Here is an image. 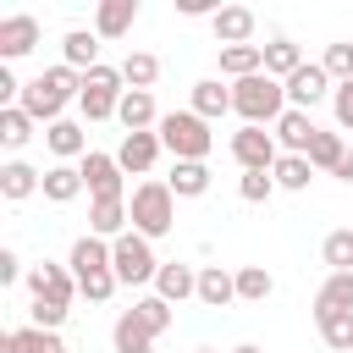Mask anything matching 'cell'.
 Masks as SVG:
<instances>
[{
  "label": "cell",
  "instance_id": "cell-31",
  "mask_svg": "<svg viewBox=\"0 0 353 353\" xmlns=\"http://www.w3.org/2000/svg\"><path fill=\"white\" fill-rule=\"evenodd\" d=\"M314 325H320L325 347H336V353H353V309H336V314H314Z\"/></svg>",
  "mask_w": 353,
  "mask_h": 353
},
{
  "label": "cell",
  "instance_id": "cell-1",
  "mask_svg": "<svg viewBox=\"0 0 353 353\" xmlns=\"http://www.w3.org/2000/svg\"><path fill=\"white\" fill-rule=\"evenodd\" d=\"M232 110L243 116V127H276L287 116V83L254 72V77L232 83Z\"/></svg>",
  "mask_w": 353,
  "mask_h": 353
},
{
  "label": "cell",
  "instance_id": "cell-41",
  "mask_svg": "<svg viewBox=\"0 0 353 353\" xmlns=\"http://www.w3.org/2000/svg\"><path fill=\"white\" fill-rule=\"evenodd\" d=\"M116 287H121V281H116V270H99V276H83V281H77V292H83L88 303H105Z\"/></svg>",
  "mask_w": 353,
  "mask_h": 353
},
{
  "label": "cell",
  "instance_id": "cell-45",
  "mask_svg": "<svg viewBox=\"0 0 353 353\" xmlns=\"http://www.w3.org/2000/svg\"><path fill=\"white\" fill-rule=\"evenodd\" d=\"M176 11H182V17H215V11H221V6H210V0H182V6H176Z\"/></svg>",
  "mask_w": 353,
  "mask_h": 353
},
{
  "label": "cell",
  "instance_id": "cell-33",
  "mask_svg": "<svg viewBox=\"0 0 353 353\" xmlns=\"http://www.w3.org/2000/svg\"><path fill=\"white\" fill-rule=\"evenodd\" d=\"M270 176H276V188H287V193H303V188H309V176H314V165H309V154H281Z\"/></svg>",
  "mask_w": 353,
  "mask_h": 353
},
{
  "label": "cell",
  "instance_id": "cell-9",
  "mask_svg": "<svg viewBox=\"0 0 353 353\" xmlns=\"http://www.w3.org/2000/svg\"><path fill=\"white\" fill-rule=\"evenodd\" d=\"M83 188H88V199H127V193H121V165H116V154L88 149V154H83Z\"/></svg>",
  "mask_w": 353,
  "mask_h": 353
},
{
  "label": "cell",
  "instance_id": "cell-8",
  "mask_svg": "<svg viewBox=\"0 0 353 353\" xmlns=\"http://www.w3.org/2000/svg\"><path fill=\"white\" fill-rule=\"evenodd\" d=\"M325 94H336V83H331V72H325L320 61H303V66L287 77V105H292V110H314Z\"/></svg>",
  "mask_w": 353,
  "mask_h": 353
},
{
  "label": "cell",
  "instance_id": "cell-42",
  "mask_svg": "<svg viewBox=\"0 0 353 353\" xmlns=\"http://www.w3.org/2000/svg\"><path fill=\"white\" fill-rule=\"evenodd\" d=\"M28 314H33L28 325H39V331H61V320H66L72 309H61V303H39V298H33V309H28Z\"/></svg>",
  "mask_w": 353,
  "mask_h": 353
},
{
  "label": "cell",
  "instance_id": "cell-24",
  "mask_svg": "<svg viewBox=\"0 0 353 353\" xmlns=\"http://www.w3.org/2000/svg\"><path fill=\"white\" fill-rule=\"evenodd\" d=\"M44 143H50L55 160H83V154H88V132H83L77 121H66V116H61L55 127H44Z\"/></svg>",
  "mask_w": 353,
  "mask_h": 353
},
{
  "label": "cell",
  "instance_id": "cell-48",
  "mask_svg": "<svg viewBox=\"0 0 353 353\" xmlns=\"http://www.w3.org/2000/svg\"><path fill=\"white\" fill-rule=\"evenodd\" d=\"M193 353H215V347H193Z\"/></svg>",
  "mask_w": 353,
  "mask_h": 353
},
{
  "label": "cell",
  "instance_id": "cell-3",
  "mask_svg": "<svg viewBox=\"0 0 353 353\" xmlns=\"http://www.w3.org/2000/svg\"><path fill=\"white\" fill-rule=\"evenodd\" d=\"M160 143L176 154V160H204L210 149H215V132H210V121L204 116H193V110H171V116H160Z\"/></svg>",
  "mask_w": 353,
  "mask_h": 353
},
{
  "label": "cell",
  "instance_id": "cell-18",
  "mask_svg": "<svg viewBox=\"0 0 353 353\" xmlns=\"http://www.w3.org/2000/svg\"><path fill=\"white\" fill-rule=\"evenodd\" d=\"M33 193H44V171H33L28 160H6L0 165V199H33Z\"/></svg>",
  "mask_w": 353,
  "mask_h": 353
},
{
  "label": "cell",
  "instance_id": "cell-16",
  "mask_svg": "<svg viewBox=\"0 0 353 353\" xmlns=\"http://www.w3.org/2000/svg\"><path fill=\"white\" fill-rule=\"evenodd\" d=\"M210 28H215V39H221V44H248V39H254V28H259V17H254L248 6H221V11L210 17Z\"/></svg>",
  "mask_w": 353,
  "mask_h": 353
},
{
  "label": "cell",
  "instance_id": "cell-29",
  "mask_svg": "<svg viewBox=\"0 0 353 353\" xmlns=\"http://www.w3.org/2000/svg\"><path fill=\"white\" fill-rule=\"evenodd\" d=\"M83 193V165H50L44 171V199L50 204H72Z\"/></svg>",
  "mask_w": 353,
  "mask_h": 353
},
{
  "label": "cell",
  "instance_id": "cell-2",
  "mask_svg": "<svg viewBox=\"0 0 353 353\" xmlns=\"http://www.w3.org/2000/svg\"><path fill=\"white\" fill-rule=\"evenodd\" d=\"M127 215H132V232L154 243V237H165L176 226V193L165 182H138L132 199H127Z\"/></svg>",
  "mask_w": 353,
  "mask_h": 353
},
{
  "label": "cell",
  "instance_id": "cell-35",
  "mask_svg": "<svg viewBox=\"0 0 353 353\" xmlns=\"http://www.w3.org/2000/svg\"><path fill=\"white\" fill-rule=\"evenodd\" d=\"M270 292H276V281H270L265 265H243V270H237V298H243V303H265Z\"/></svg>",
  "mask_w": 353,
  "mask_h": 353
},
{
  "label": "cell",
  "instance_id": "cell-5",
  "mask_svg": "<svg viewBox=\"0 0 353 353\" xmlns=\"http://www.w3.org/2000/svg\"><path fill=\"white\" fill-rule=\"evenodd\" d=\"M127 77H121V66H94V72H83V94H77V105H83V116L88 121H105V116H116L121 110V88Z\"/></svg>",
  "mask_w": 353,
  "mask_h": 353
},
{
  "label": "cell",
  "instance_id": "cell-47",
  "mask_svg": "<svg viewBox=\"0 0 353 353\" xmlns=\"http://www.w3.org/2000/svg\"><path fill=\"white\" fill-rule=\"evenodd\" d=\"M232 353H265V347H254V342H243V347H232Z\"/></svg>",
  "mask_w": 353,
  "mask_h": 353
},
{
  "label": "cell",
  "instance_id": "cell-40",
  "mask_svg": "<svg viewBox=\"0 0 353 353\" xmlns=\"http://www.w3.org/2000/svg\"><path fill=\"white\" fill-rule=\"evenodd\" d=\"M132 309L143 314V325H149L154 336H160V331H171V303H165V298H138Z\"/></svg>",
  "mask_w": 353,
  "mask_h": 353
},
{
  "label": "cell",
  "instance_id": "cell-28",
  "mask_svg": "<svg viewBox=\"0 0 353 353\" xmlns=\"http://www.w3.org/2000/svg\"><path fill=\"white\" fill-rule=\"evenodd\" d=\"M336 309H353V270H331L325 287L314 292V314H336Z\"/></svg>",
  "mask_w": 353,
  "mask_h": 353
},
{
  "label": "cell",
  "instance_id": "cell-23",
  "mask_svg": "<svg viewBox=\"0 0 353 353\" xmlns=\"http://www.w3.org/2000/svg\"><path fill=\"white\" fill-rule=\"evenodd\" d=\"M221 72H226L232 83L265 72V44H221Z\"/></svg>",
  "mask_w": 353,
  "mask_h": 353
},
{
  "label": "cell",
  "instance_id": "cell-32",
  "mask_svg": "<svg viewBox=\"0 0 353 353\" xmlns=\"http://www.w3.org/2000/svg\"><path fill=\"white\" fill-rule=\"evenodd\" d=\"M33 127H39V121H33L22 105H6V110H0V143H6V149H22V143L33 138Z\"/></svg>",
  "mask_w": 353,
  "mask_h": 353
},
{
  "label": "cell",
  "instance_id": "cell-22",
  "mask_svg": "<svg viewBox=\"0 0 353 353\" xmlns=\"http://www.w3.org/2000/svg\"><path fill=\"white\" fill-rule=\"evenodd\" d=\"M0 353H66V342H61V331L22 325V331H6L0 336Z\"/></svg>",
  "mask_w": 353,
  "mask_h": 353
},
{
  "label": "cell",
  "instance_id": "cell-43",
  "mask_svg": "<svg viewBox=\"0 0 353 353\" xmlns=\"http://www.w3.org/2000/svg\"><path fill=\"white\" fill-rule=\"evenodd\" d=\"M331 110H336V127H353V83H336Z\"/></svg>",
  "mask_w": 353,
  "mask_h": 353
},
{
  "label": "cell",
  "instance_id": "cell-15",
  "mask_svg": "<svg viewBox=\"0 0 353 353\" xmlns=\"http://www.w3.org/2000/svg\"><path fill=\"white\" fill-rule=\"evenodd\" d=\"M132 22H138V0H99L94 6V33L99 39H121V33H132Z\"/></svg>",
  "mask_w": 353,
  "mask_h": 353
},
{
  "label": "cell",
  "instance_id": "cell-34",
  "mask_svg": "<svg viewBox=\"0 0 353 353\" xmlns=\"http://www.w3.org/2000/svg\"><path fill=\"white\" fill-rule=\"evenodd\" d=\"M342 154H347L342 132H314V143H309V165H314V171H336Z\"/></svg>",
  "mask_w": 353,
  "mask_h": 353
},
{
  "label": "cell",
  "instance_id": "cell-44",
  "mask_svg": "<svg viewBox=\"0 0 353 353\" xmlns=\"http://www.w3.org/2000/svg\"><path fill=\"white\" fill-rule=\"evenodd\" d=\"M22 276V259H17V248H0V287H11Z\"/></svg>",
  "mask_w": 353,
  "mask_h": 353
},
{
  "label": "cell",
  "instance_id": "cell-10",
  "mask_svg": "<svg viewBox=\"0 0 353 353\" xmlns=\"http://www.w3.org/2000/svg\"><path fill=\"white\" fill-rule=\"evenodd\" d=\"M39 44V17H0V61H22Z\"/></svg>",
  "mask_w": 353,
  "mask_h": 353
},
{
  "label": "cell",
  "instance_id": "cell-11",
  "mask_svg": "<svg viewBox=\"0 0 353 353\" xmlns=\"http://www.w3.org/2000/svg\"><path fill=\"white\" fill-rule=\"evenodd\" d=\"M116 121H121L127 132H154V127H160L154 94H149V88H127V94H121V110H116Z\"/></svg>",
  "mask_w": 353,
  "mask_h": 353
},
{
  "label": "cell",
  "instance_id": "cell-21",
  "mask_svg": "<svg viewBox=\"0 0 353 353\" xmlns=\"http://www.w3.org/2000/svg\"><path fill=\"white\" fill-rule=\"evenodd\" d=\"M232 298H237V270L204 265V270H199V303H204V309H226Z\"/></svg>",
  "mask_w": 353,
  "mask_h": 353
},
{
  "label": "cell",
  "instance_id": "cell-20",
  "mask_svg": "<svg viewBox=\"0 0 353 353\" xmlns=\"http://www.w3.org/2000/svg\"><path fill=\"white\" fill-rule=\"evenodd\" d=\"M110 336H116V353H154V331L143 325L138 309H121L116 325H110Z\"/></svg>",
  "mask_w": 353,
  "mask_h": 353
},
{
  "label": "cell",
  "instance_id": "cell-13",
  "mask_svg": "<svg viewBox=\"0 0 353 353\" xmlns=\"http://www.w3.org/2000/svg\"><path fill=\"white\" fill-rule=\"evenodd\" d=\"M66 265H72V276H77V281H83V276H99V270H110V243H105V237H94V232H83V237L72 243Z\"/></svg>",
  "mask_w": 353,
  "mask_h": 353
},
{
  "label": "cell",
  "instance_id": "cell-30",
  "mask_svg": "<svg viewBox=\"0 0 353 353\" xmlns=\"http://www.w3.org/2000/svg\"><path fill=\"white\" fill-rule=\"evenodd\" d=\"M298 66H303V55H298V44H292V39H270V44H265V77L287 83Z\"/></svg>",
  "mask_w": 353,
  "mask_h": 353
},
{
  "label": "cell",
  "instance_id": "cell-38",
  "mask_svg": "<svg viewBox=\"0 0 353 353\" xmlns=\"http://www.w3.org/2000/svg\"><path fill=\"white\" fill-rule=\"evenodd\" d=\"M325 72H331V83H353V44L342 39V44H325V61H320Z\"/></svg>",
  "mask_w": 353,
  "mask_h": 353
},
{
  "label": "cell",
  "instance_id": "cell-17",
  "mask_svg": "<svg viewBox=\"0 0 353 353\" xmlns=\"http://www.w3.org/2000/svg\"><path fill=\"white\" fill-rule=\"evenodd\" d=\"M314 121H309V110H292L287 105V116L276 121V143H281V154H309V143H314Z\"/></svg>",
  "mask_w": 353,
  "mask_h": 353
},
{
  "label": "cell",
  "instance_id": "cell-14",
  "mask_svg": "<svg viewBox=\"0 0 353 353\" xmlns=\"http://www.w3.org/2000/svg\"><path fill=\"white\" fill-rule=\"evenodd\" d=\"M154 298H165V303L199 298V270H193V265H176V259H165V265H160V276H154Z\"/></svg>",
  "mask_w": 353,
  "mask_h": 353
},
{
  "label": "cell",
  "instance_id": "cell-37",
  "mask_svg": "<svg viewBox=\"0 0 353 353\" xmlns=\"http://www.w3.org/2000/svg\"><path fill=\"white\" fill-rule=\"evenodd\" d=\"M121 77H127V83H132V88H149V83H154V77H160V61H154V55H149V50H132V55H127V61H121Z\"/></svg>",
  "mask_w": 353,
  "mask_h": 353
},
{
  "label": "cell",
  "instance_id": "cell-7",
  "mask_svg": "<svg viewBox=\"0 0 353 353\" xmlns=\"http://www.w3.org/2000/svg\"><path fill=\"white\" fill-rule=\"evenodd\" d=\"M28 292L39 298V303H61V309H72V298H77V276H72V265H33L28 270Z\"/></svg>",
  "mask_w": 353,
  "mask_h": 353
},
{
  "label": "cell",
  "instance_id": "cell-19",
  "mask_svg": "<svg viewBox=\"0 0 353 353\" xmlns=\"http://www.w3.org/2000/svg\"><path fill=\"white\" fill-rule=\"evenodd\" d=\"M127 221H132L127 215V199H94L88 204V232L94 237H110L116 243V237H127Z\"/></svg>",
  "mask_w": 353,
  "mask_h": 353
},
{
  "label": "cell",
  "instance_id": "cell-4",
  "mask_svg": "<svg viewBox=\"0 0 353 353\" xmlns=\"http://www.w3.org/2000/svg\"><path fill=\"white\" fill-rule=\"evenodd\" d=\"M110 270H116V281H121V287H143V281H154V276H160V259H154L149 237L127 232V237H116V243H110Z\"/></svg>",
  "mask_w": 353,
  "mask_h": 353
},
{
  "label": "cell",
  "instance_id": "cell-26",
  "mask_svg": "<svg viewBox=\"0 0 353 353\" xmlns=\"http://www.w3.org/2000/svg\"><path fill=\"white\" fill-rule=\"evenodd\" d=\"M165 188L176 199H199V193H210V165L204 160H176L171 176H165Z\"/></svg>",
  "mask_w": 353,
  "mask_h": 353
},
{
  "label": "cell",
  "instance_id": "cell-27",
  "mask_svg": "<svg viewBox=\"0 0 353 353\" xmlns=\"http://www.w3.org/2000/svg\"><path fill=\"white\" fill-rule=\"evenodd\" d=\"M61 50H66V66L72 72H94L99 66V33H88V28H72L61 39Z\"/></svg>",
  "mask_w": 353,
  "mask_h": 353
},
{
  "label": "cell",
  "instance_id": "cell-46",
  "mask_svg": "<svg viewBox=\"0 0 353 353\" xmlns=\"http://www.w3.org/2000/svg\"><path fill=\"white\" fill-rule=\"evenodd\" d=\"M331 176H342V182H353V149H347V154H342V165H336V171H331Z\"/></svg>",
  "mask_w": 353,
  "mask_h": 353
},
{
  "label": "cell",
  "instance_id": "cell-6",
  "mask_svg": "<svg viewBox=\"0 0 353 353\" xmlns=\"http://www.w3.org/2000/svg\"><path fill=\"white\" fill-rule=\"evenodd\" d=\"M232 160H237L243 171H276L281 143H276V132H265V127H243V132H232Z\"/></svg>",
  "mask_w": 353,
  "mask_h": 353
},
{
  "label": "cell",
  "instance_id": "cell-36",
  "mask_svg": "<svg viewBox=\"0 0 353 353\" xmlns=\"http://www.w3.org/2000/svg\"><path fill=\"white\" fill-rule=\"evenodd\" d=\"M325 265L331 270H353V226H336V232H325Z\"/></svg>",
  "mask_w": 353,
  "mask_h": 353
},
{
  "label": "cell",
  "instance_id": "cell-12",
  "mask_svg": "<svg viewBox=\"0 0 353 353\" xmlns=\"http://www.w3.org/2000/svg\"><path fill=\"white\" fill-rule=\"evenodd\" d=\"M160 149H165V143H160V132H127V138H121V149H116V165L143 176V171L160 160Z\"/></svg>",
  "mask_w": 353,
  "mask_h": 353
},
{
  "label": "cell",
  "instance_id": "cell-25",
  "mask_svg": "<svg viewBox=\"0 0 353 353\" xmlns=\"http://www.w3.org/2000/svg\"><path fill=\"white\" fill-rule=\"evenodd\" d=\"M226 110H232V88H221V77H199L193 83V116L221 121Z\"/></svg>",
  "mask_w": 353,
  "mask_h": 353
},
{
  "label": "cell",
  "instance_id": "cell-39",
  "mask_svg": "<svg viewBox=\"0 0 353 353\" xmlns=\"http://www.w3.org/2000/svg\"><path fill=\"white\" fill-rule=\"evenodd\" d=\"M237 193H243L248 204H265V199L276 193V176H270V171H243V182H237Z\"/></svg>",
  "mask_w": 353,
  "mask_h": 353
}]
</instances>
